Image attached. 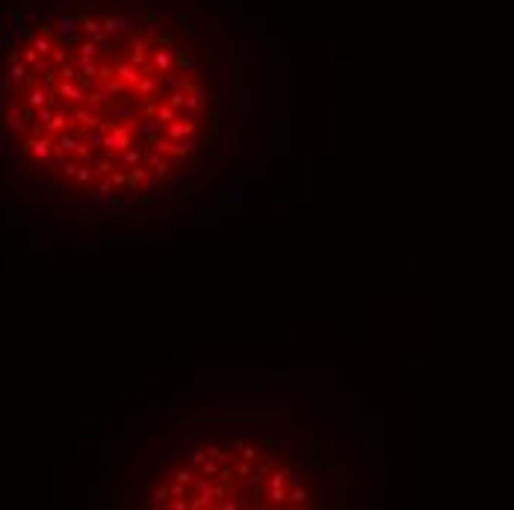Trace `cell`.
<instances>
[{
    "instance_id": "7a4b0ae2",
    "label": "cell",
    "mask_w": 514,
    "mask_h": 510,
    "mask_svg": "<svg viewBox=\"0 0 514 510\" xmlns=\"http://www.w3.org/2000/svg\"><path fill=\"white\" fill-rule=\"evenodd\" d=\"M45 100H47L45 91H33V94H30V104H33V107H42Z\"/></svg>"
},
{
    "instance_id": "5b68a950",
    "label": "cell",
    "mask_w": 514,
    "mask_h": 510,
    "mask_svg": "<svg viewBox=\"0 0 514 510\" xmlns=\"http://www.w3.org/2000/svg\"><path fill=\"white\" fill-rule=\"evenodd\" d=\"M204 475H216V463H207V466H204Z\"/></svg>"
},
{
    "instance_id": "3957f363",
    "label": "cell",
    "mask_w": 514,
    "mask_h": 510,
    "mask_svg": "<svg viewBox=\"0 0 514 510\" xmlns=\"http://www.w3.org/2000/svg\"><path fill=\"white\" fill-rule=\"evenodd\" d=\"M189 130H192V124H175L169 133H172V136H183V133H189Z\"/></svg>"
},
{
    "instance_id": "277c9868",
    "label": "cell",
    "mask_w": 514,
    "mask_h": 510,
    "mask_svg": "<svg viewBox=\"0 0 514 510\" xmlns=\"http://www.w3.org/2000/svg\"><path fill=\"white\" fill-rule=\"evenodd\" d=\"M33 145H36V154H39V156L47 154V142H33Z\"/></svg>"
},
{
    "instance_id": "6da1fadb",
    "label": "cell",
    "mask_w": 514,
    "mask_h": 510,
    "mask_svg": "<svg viewBox=\"0 0 514 510\" xmlns=\"http://www.w3.org/2000/svg\"><path fill=\"white\" fill-rule=\"evenodd\" d=\"M107 145H110V148H127V133H124V130H115V133L107 139Z\"/></svg>"
}]
</instances>
